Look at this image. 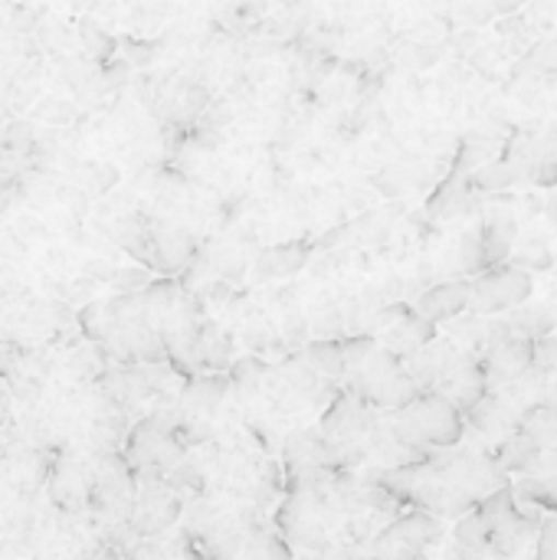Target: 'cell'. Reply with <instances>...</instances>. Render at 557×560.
I'll return each mask as SVG.
<instances>
[{
  "instance_id": "6da1fadb",
  "label": "cell",
  "mask_w": 557,
  "mask_h": 560,
  "mask_svg": "<svg viewBox=\"0 0 557 560\" xmlns=\"http://www.w3.org/2000/svg\"><path fill=\"white\" fill-rule=\"evenodd\" d=\"M345 358H348L351 390L371 407L401 410L420 397V387L410 377L404 358L394 354L391 348L374 345L371 338H355V341H345Z\"/></svg>"
},
{
  "instance_id": "7a4b0ae2",
  "label": "cell",
  "mask_w": 557,
  "mask_h": 560,
  "mask_svg": "<svg viewBox=\"0 0 557 560\" xmlns=\"http://www.w3.org/2000/svg\"><path fill=\"white\" fill-rule=\"evenodd\" d=\"M391 413H394L387 420L391 430L404 443H410L423 453L446 450L463 440V410L440 390H423L417 400H410L407 407L391 410Z\"/></svg>"
},
{
  "instance_id": "3957f363",
  "label": "cell",
  "mask_w": 557,
  "mask_h": 560,
  "mask_svg": "<svg viewBox=\"0 0 557 560\" xmlns=\"http://www.w3.org/2000/svg\"><path fill=\"white\" fill-rule=\"evenodd\" d=\"M532 299V276L519 266H489L469 282L473 315H502Z\"/></svg>"
},
{
  "instance_id": "277c9868",
  "label": "cell",
  "mask_w": 557,
  "mask_h": 560,
  "mask_svg": "<svg viewBox=\"0 0 557 560\" xmlns=\"http://www.w3.org/2000/svg\"><path fill=\"white\" fill-rule=\"evenodd\" d=\"M532 364H535V341L525 335H509V338L496 341L483 358V371L489 377V387L522 381Z\"/></svg>"
},
{
  "instance_id": "5b68a950",
  "label": "cell",
  "mask_w": 557,
  "mask_h": 560,
  "mask_svg": "<svg viewBox=\"0 0 557 560\" xmlns=\"http://www.w3.org/2000/svg\"><path fill=\"white\" fill-rule=\"evenodd\" d=\"M440 538V522L433 512H414L404 515L401 522H394L384 538H381V551L384 555H397V558H414L420 551H427L433 541Z\"/></svg>"
},
{
  "instance_id": "8992f818",
  "label": "cell",
  "mask_w": 557,
  "mask_h": 560,
  "mask_svg": "<svg viewBox=\"0 0 557 560\" xmlns=\"http://www.w3.org/2000/svg\"><path fill=\"white\" fill-rule=\"evenodd\" d=\"M463 312H469V282H443V285H433L417 302V315H423L433 325L450 322V318H460Z\"/></svg>"
},
{
  "instance_id": "52a82bcc",
  "label": "cell",
  "mask_w": 557,
  "mask_h": 560,
  "mask_svg": "<svg viewBox=\"0 0 557 560\" xmlns=\"http://www.w3.org/2000/svg\"><path fill=\"white\" fill-rule=\"evenodd\" d=\"M194 259V240L177 226H158L151 243V266L161 272H181Z\"/></svg>"
},
{
  "instance_id": "ba28073f",
  "label": "cell",
  "mask_w": 557,
  "mask_h": 560,
  "mask_svg": "<svg viewBox=\"0 0 557 560\" xmlns=\"http://www.w3.org/2000/svg\"><path fill=\"white\" fill-rule=\"evenodd\" d=\"M384 348H391L394 354L407 358L414 351H420L423 345L433 341V322H427L423 315L414 312H401L397 315V325H384Z\"/></svg>"
},
{
  "instance_id": "9c48e42d",
  "label": "cell",
  "mask_w": 557,
  "mask_h": 560,
  "mask_svg": "<svg viewBox=\"0 0 557 560\" xmlns=\"http://www.w3.org/2000/svg\"><path fill=\"white\" fill-rule=\"evenodd\" d=\"M545 450H542V443L525 430V427H519V430H512L502 443H499V450H496V459H499V466L506 469V472H529V466L542 456Z\"/></svg>"
},
{
  "instance_id": "30bf717a",
  "label": "cell",
  "mask_w": 557,
  "mask_h": 560,
  "mask_svg": "<svg viewBox=\"0 0 557 560\" xmlns=\"http://www.w3.org/2000/svg\"><path fill=\"white\" fill-rule=\"evenodd\" d=\"M305 262H309L305 243H282L256 256V272L266 279H282V276H295Z\"/></svg>"
},
{
  "instance_id": "8fae6325",
  "label": "cell",
  "mask_w": 557,
  "mask_h": 560,
  "mask_svg": "<svg viewBox=\"0 0 557 560\" xmlns=\"http://www.w3.org/2000/svg\"><path fill=\"white\" fill-rule=\"evenodd\" d=\"M515 499L535 509L557 512V469L552 472H535L515 482Z\"/></svg>"
},
{
  "instance_id": "7c38bea8",
  "label": "cell",
  "mask_w": 557,
  "mask_h": 560,
  "mask_svg": "<svg viewBox=\"0 0 557 560\" xmlns=\"http://www.w3.org/2000/svg\"><path fill=\"white\" fill-rule=\"evenodd\" d=\"M305 361L312 364V371H318L325 381H341L348 377V358H345V345L335 341H315L305 348Z\"/></svg>"
},
{
  "instance_id": "4fadbf2b",
  "label": "cell",
  "mask_w": 557,
  "mask_h": 560,
  "mask_svg": "<svg viewBox=\"0 0 557 560\" xmlns=\"http://www.w3.org/2000/svg\"><path fill=\"white\" fill-rule=\"evenodd\" d=\"M227 390H230V381H227V377H220V374H210V377H194V381L184 387V400H187L194 410H204V413H210V410H217V407L223 404Z\"/></svg>"
},
{
  "instance_id": "5bb4252c",
  "label": "cell",
  "mask_w": 557,
  "mask_h": 560,
  "mask_svg": "<svg viewBox=\"0 0 557 560\" xmlns=\"http://www.w3.org/2000/svg\"><path fill=\"white\" fill-rule=\"evenodd\" d=\"M519 427H525L542 443V450H555L557 453V404H538V407H532L522 417Z\"/></svg>"
},
{
  "instance_id": "9a60e30c",
  "label": "cell",
  "mask_w": 557,
  "mask_h": 560,
  "mask_svg": "<svg viewBox=\"0 0 557 560\" xmlns=\"http://www.w3.org/2000/svg\"><path fill=\"white\" fill-rule=\"evenodd\" d=\"M515 180H519L515 164H502V161L486 164V167H479V171L473 174V187H479V190H502V187H509V184H515Z\"/></svg>"
},
{
  "instance_id": "2e32d148",
  "label": "cell",
  "mask_w": 557,
  "mask_h": 560,
  "mask_svg": "<svg viewBox=\"0 0 557 560\" xmlns=\"http://www.w3.org/2000/svg\"><path fill=\"white\" fill-rule=\"evenodd\" d=\"M36 112L43 121H53V125H69L76 118V105H69L62 98H43Z\"/></svg>"
},
{
  "instance_id": "e0dca14e",
  "label": "cell",
  "mask_w": 557,
  "mask_h": 560,
  "mask_svg": "<svg viewBox=\"0 0 557 560\" xmlns=\"http://www.w3.org/2000/svg\"><path fill=\"white\" fill-rule=\"evenodd\" d=\"M263 374H266V368L256 358H243V361L233 364V384L236 387H256Z\"/></svg>"
},
{
  "instance_id": "ac0fdd59",
  "label": "cell",
  "mask_w": 557,
  "mask_h": 560,
  "mask_svg": "<svg viewBox=\"0 0 557 560\" xmlns=\"http://www.w3.org/2000/svg\"><path fill=\"white\" fill-rule=\"evenodd\" d=\"M112 282H115V289H121V292H135V289H144V285H148V272H144V269H118V272L112 276Z\"/></svg>"
},
{
  "instance_id": "d6986e66",
  "label": "cell",
  "mask_w": 557,
  "mask_h": 560,
  "mask_svg": "<svg viewBox=\"0 0 557 560\" xmlns=\"http://www.w3.org/2000/svg\"><path fill=\"white\" fill-rule=\"evenodd\" d=\"M82 33H85L82 39H85V46H89L92 52L98 49V56H105V52L112 49V39H108V36H105L98 26H92V23H82Z\"/></svg>"
},
{
  "instance_id": "ffe728a7",
  "label": "cell",
  "mask_w": 557,
  "mask_h": 560,
  "mask_svg": "<svg viewBox=\"0 0 557 560\" xmlns=\"http://www.w3.org/2000/svg\"><path fill=\"white\" fill-rule=\"evenodd\" d=\"M535 555H538V558H557V518L542 528V535H538V551H535Z\"/></svg>"
},
{
  "instance_id": "44dd1931",
  "label": "cell",
  "mask_w": 557,
  "mask_h": 560,
  "mask_svg": "<svg viewBox=\"0 0 557 560\" xmlns=\"http://www.w3.org/2000/svg\"><path fill=\"white\" fill-rule=\"evenodd\" d=\"M532 62H535V69H542V72H557V39L555 43H545V46L532 56Z\"/></svg>"
}]
</instances>
